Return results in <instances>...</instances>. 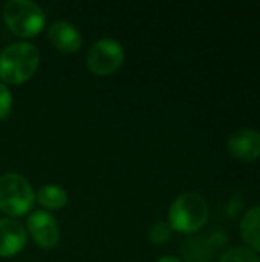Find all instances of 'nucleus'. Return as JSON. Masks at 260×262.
I'll use <instances>...</instances> for the list:
<instances>
[{
  "instance_id": "obj_1",
  "label": "nucleus",
  "mask_w": 260,
  "mask_h": 262,
  "mask_svg": "<svg viewBox=\"0 0 260 262\" xmlns=\"http://www.w3.org/2000/svg\"><path fill=\"white\" fill-rule=\"evenodd\" d=\"M40 66V52L29 41H15L0 52V80L18 86L34 77Z\"/></svg>"
},
{
  "instance_id": "obj_2",
  "label": "nucleus",
  "mask_w": 260,
  "mask_h": 262,
  "mask_svg": "<svg viewBox=\"0 0 260 262\" xmlns=\"http://www.w3.org/2000/svg\"><path fill=\"white\" fill-rule=\"evenodd\" d=\"M210 206L196 192H185L176 196L169 209V224L173 232L192 235L199 232L208 221Z\"/></svg>"
},
{
  "instance_id": "obj_3",
  "label": "nucleus",
  "mask_w": 260,
  "mask_h": 262,
  "mask_svg": "<svg viewBox=\"0 0 260 262\" xmlns=\"http://www.w3.org/2000/svg\"><path fill=\"white\" fill-rule=\"evenodd\" d=\"M3 20L8 29L20 38H32L46 26V14L35 2L9 0L3 6Z\"/></svg>"
},
{
  "instance_id": "obj_4",
  "label": "nucleus",
  "mask_w": 260,
  "mask_h": 262,
  "mask_svg": "<svg viewBox=\"0 0 260 262\" xmlns=\"http://www.w3.org/2000/svg\"><path fill=\"white\" fill-rule=\"evenodd\" d=\"M35 203V192L31 183L20 173L6 172L0 177V212L6 218L25 216Z\"/></svg>"
},
{
  "instance_id": "obj_5",
  "label": "nucleus",
  "mask_w": 260,
  "mask_h": 262,
  "mask_svg": "<svg viewBox=\"0 0 260 262\" xmlns=\"http://www.w3.org/2000/svg\"><path fill=\"white\" fill-rule=\"evenodd\" d=\"M124 49L115 38L97 40L87 52V68L97 77H107L115 74L124 63Z\"/></svg>"
},
{
  "instance_id": "obj_6",
  "label": "nucleus",
  "mask_w": 260,
  "mask_h": 262,
  "mask_svg": "<svg viewBox=\"0 0 260 262\" xmlns=\"http://www.w3.org/2000/svg\"><path fill=\"white\" fill-rule=\"evenodd\" d=\"M28 232L31 233L32 239L35 241V244L44 250H51L55 249L60 243L61 238V232H60V226L57 223V220L54 218V215L48 210H34L28 221Z\"/></svg>"
},
{
  "instance_id": "obj_7",
  "label": "nucleus",
  "mask_w": 260,
  "mask_h": 262,
  "mask_svg": "<svg viewBox=\"0 0 260 262\" xmlns=\"http://www.w3.org/2000/svg\"><path fill=\"white\" fill-rule=\"evenodd\" d=\"M227 150L241 163H253L260 158V130L242 127L227 140Z\"/></svg>"
},
{
  "instance_id": "obj_8",
  "label": "nucleus",
  "mask_w": 260,
  "mask_h": 262,
  "mask_svg": "<svg viewBox=\"0 0 260 262\" xmlns=\"http://www.w3.org/2000/svg\"><path fill=\"white\" fill-rule=\"evenodd\" d=\"M48 40L57 51L63 54H75L83 45L78 28L67 20H54L48 26Z\"/></svg>"
},
{
  "instance_id": "obj_9",
  "label": "nucleus",
  "mask_w": 260,
  "mask_h": 262,
  "mask_svg": "<svg viewBox=\"0 0 260 262\" xmlns=\"http://www.w3.org/2000/svg\"><path fill=\"white\" fill-rule=\"evenodd\" d=\"M26 246V229L12 218H0V258H11Z\"/></svg>"
},
{
  "instance_id": "obj_10",
  "label": "nucleus",
  "mask_w": 260,
  "mask_h": 262,
  "mask_svg": "<svg viewBox=\"0 0 260 262\" xmlns=\"http://www.w3.org/2000/svg\"><path fill=\"white\" fill-rule=\"evenodd\" d=\"M241 236L245 247L260 253V204L250 207L241 220Z\"/></svg>"
},
{
  "instance_id": "obj_11",
  "label": "nucleus",
  "mask_w": 260,
  "mask_h": 262,
  "mask_svg": "<svg viewBox=\"0 0 260 262\" xmlns=\"http://www.w3.org/2000/svg\"><path fill=\"white\" fill-rule=\"evenodd\" d=\"M67 192L57 184H44L35 192V201L44 210H60L67 204Z\"/></svg>"
},
{
  "instance_id": "obj_12",
  "label": "nucleus",
  "mask_w": 260,
  "mask_h": 262,
  "mask_svg": "<svg viewBox=\"0 0 260 262\" xmlns=\"http://www.w3.org/2000/svg\"><path fill=\"white\" fill-rule=\"evenodd\" d=\"M215 247L208 238H196L187 243V250H184L188 262H213Z\"/></svg>"
},
{
  "instance_id": "obj_13",
  "label": "nucleus",
  "mask_w": 260,
  "mask_h": 262,
  "mask_svg": "<svg viewBox=\"0 0 260 262\" xmlns=\"http://www.w3.org/2000/svg\"><path fill=\"white\" fill-rule=\"evenodd\" d=\"M218 262H260L259 255L245 246H236L227 249Z\"/></svg>"
},
{
  "instance_id": "obj_14",
  "label": "nucleus",
  "mask_w": 260,
  "mask_h": 262,
  "mask_svg": "<svg viewBox=\"0 0 260 262\" xmlns=\"http://www.w3.org/2000/svg\"><path fill=\"white\" fill-rule=\"evenodd\" d=\"M172 233H173V230H172V227H170L169 223H166V221H156V223L150 227V230H149V233H147V238H149V241H150L152 244H155V246H162V244H166L167 241H170Z\"/></svg>"
},
{
  "instance_id": "obj_15",
  "label": "nucleus",
  "mask_w": 260,
  "mask_h": 262,
  "mask_svg": "<svg viewBox=\"0 0 260 262\" xmlns=\"http://www.w3.org/2000/svg\"><path fill=\"white\" fill-rule=\"evenodd\" d=\"M12 111V94L11 89L0 81V120H5L9 117Z\"/></svg>"
},
{
  "instance_id": "obj_16",
  "label": "nucleus",
  "mask_w": 260,
  "mask_h": 262,
  "mask_svg": "<svg viewBox=\"0 0 260 262\" xmlns=\"http://www.w3.org/2000/svg\"><path fill=\"white\" fill-rule=\"evenodd\" d=\"M245 207V200L241 193H234L225 204V215L231 220L238 218Z\"/></svg>"
},
{
  "instance_id": "obj_17",
  "label": "nucleus",
  "mask_w": 260,
  "mask_h": 262,
  "mask_svg": "<svg viewBox=\"0 0 260 262\" xmlns=\"http://www.w3.org/2000/svg\"><path fill=\"white\" fill-rule=\"evenodd\" d=\"M156 262H184L181 261L179 258H176V256H162V258H159Z\"/></svg>"
}]
</instances>
